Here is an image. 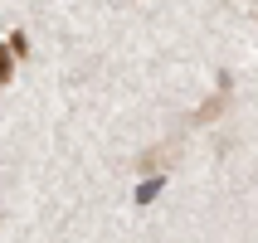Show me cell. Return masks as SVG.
Segmentation results:
<instances>
[{"instance_id":"cell-1","label":"cell","mask_w":258,"mask_h":243,"mask_svg":"<svg viewBox=\"0 0 258 243\" xmlns=\"http://www.w3.org/2000/svg\"><path fill=\"white\" fill-rule=\"evenodd\" d=\"M0 83H10V44H0Z\"/></svg>"},{"instance_id":"cell-2","label":"cell","mask_w":258,"mask_h":243,"mask_svg":"<svg viewBox=\"0 0 258 243\" xmlns=\"http://www.w3.org/2000/svg\"><path fill=\"white\" fill-rule=\"evenodd\" d=\"M156 190H161V175H156V180H146V185H142V190H137V200H142V204H146V200H151V195H156Z\"/></svg>"}]
</instances>
